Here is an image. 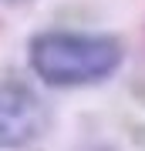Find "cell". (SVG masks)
Segmentation results:
<instances>
[{
    "instance_id": "1",
    "label": "cell",
    "mask_w": 145,
    "mask_h": 151,
    "mask_svg": "<svg viewBox=\"0 0 145 151\" xmlns=\"http://www.w3.org/2000/svg\"><path fill=\"white\" fill-rule=\"evenodd\" d=\"M125 60V44L101 30H41L27 44V64L47 87L101 84Z\"/></svg>"
},
{
    "instance_id": "2",
    "label": "cell",
    "mask_w": 145,
    "mask_h": 151,
    "mask_svg": "<svg viewBox=\"0 0 145 151\" xmlns=\"http://www.w3.org/2000/svg\"><path fill=\"white\" fill-rule=\"evenodd\" d=\"M47 128V108L20 81H0V151L27 148Z\"/></svg>"
}]
</instances>
